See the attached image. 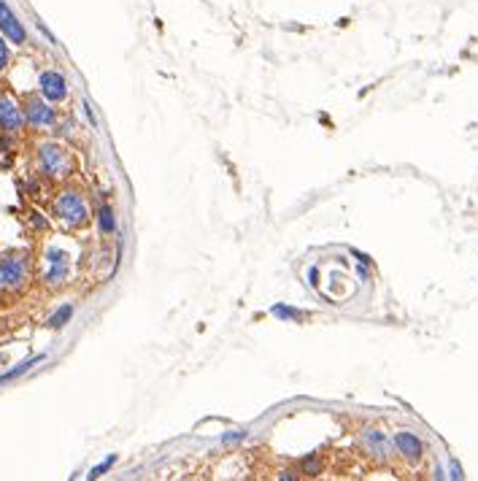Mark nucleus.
Wrapping results in <instances>:
<instances>
[{
	"label": "nucleus",
	"mask_w": 478,
	"mask_h": 481,
	"mask_svg": "<svg viewBox=\"0 0 478 481\" xmlns=\"http://www.w3.org/2000/svg\"><path fill=\"white\" fill-rule=\"evenodd\" d=\"M114 462H117V457H114V454H111V457H108V460H106V462H100V465H97V468H92V471H90V473H87V479H100V476H103V473H106V471H108V468H111V465H114Z\"/></svg>",
	"instance_id": "16"
},
{
	"label": "nucleus",
	"mask_w": 478,
	"mask_h": 481,
	"mask_svg": "<svg viewBox=\"0 0 478 481\" xmlns=\"http://www.w3.org/2000/svg\"><path fill=\"white\" fill-rule=\"evenodd\" d=\"M25 114L19 111V106L14 103V100H8V97H0V128L8 130V132H14V130H19L25 125Z\"/></svg>",
	"instance_id": "6"
},
{
	"label": "nucleus",
	"mask_w": 478,
	"mask_h": 481,
	"mask_svg": "<svg viewBox=\"0 0 478 481\" xmlns=\"http://www.w3.org/2000/svg\"><path fill=\"white\" fill-rule=\"evenodd\" d=\"M300 468H303L306 476H319V454H308V457H303Z\"/></svg>",
	"instance_id": "15"
},
{
	"label": "nucleus",
	"mask_w": 478,
	"mask_h": 481,
	"mask_svg": "<svg viewBox=\"0 0 478 481\" xmlns=\"http://www.w3.org/2000/svg\"><path fill=\"white\" fill-rule=\"evenodd\" d=\"M38 84H41V92H43V97H46L49 103H60V100H65V95H68L65 76L63 73H57V70H46V73H41Z\"/></svg>",
	"instance_id": "5"
},
{
	"label": "nucleus",
	"mask_w": 478,
	"mask_h": 481,
	"mask_svg": "<svg viewBox=\"0 0 478 481\" xmlns=\"http://www.w3.org/2000/svg\"><path fill=\"white\" fill-rule=\"evenodd\" d=\"M43 360V354H35V357H30V360H25V362H19L17 368H11V371H6L3 376H0V384H6V382H14V379H19L22 373H28L32 365H38Z\"/></svg>",
	"instance_id": "11"
},
{
	"label": "nucleus",
	"mask_w": 478,
	"mask_h": 481,
	"mask_svg": "<svg viewBox=\"0 0 478 481\" xmlns=\"http://www.w3.org/2000/svg\"><path fill=\"white\" fill-rule=\"evenodd\" d=\"M270 311H273V317H279V320H303V317H306L303 311L289 308V306H273Z\"/></svg>",
	"instance_id": "14"
},
{
	"label": "nucleus",
	"mask_w": 478,
	"mask_h": 481,
	"mask_svg": "<svg viewBox=\"0 0 478 481\" xmlns=\"http://www.w3.org/2000/svg\"><path fill=\"white\" fill-rule=\"evenodd\" d=\"M365 444L370 446V451L373 454H381V457H386L389 454V441H386V435H384L381 430H376V427H370V430H365Z\"/></svg>",
	"instance_id": "10"
},
{
	"label": "nucleus",
	"mask_w": 478,
	"mask_h": 481,
	"mask_svg": "<svg viewBox=\"0 0 478 481\" xmlns=\"http://www.w3.org/2000/svg\"><path fill=\"white\" fill-rule=\"evenodd\" d=\"M395 446H397V451H400L406 460H419L421 451H424V444L416 438L414 433H406V430L395 435Z\"/></svg>",
	"instance_id": "9"
},
{
	"label": "nucleus",
	"mask_w": 478,
	"mask_h": 481,
	"mask_svg": "<svg viewBox=\"0 0 478 481\" xmlns=\"http://www.w3.org/2000/svg\"><path fill=\"white\" fill-rule=\"evenodd\" d=\"M0 32L6 35V41H14V43H25L28 41L25 25L17 19V14L11 11V6L6 0H0Z\"/></svg>",
	"instance_id": "4"
},
{
	"label": "nucleus",
	"mask_w": 478,
	"mask_h": 481,
	"mask_svg": "<svg viewBox=\"0 0 478 481\" xmlns=\"http://www.w3.org/2000/svg\"><path fill=\"white\" fill-rule=\"evenodd\" d=\"M28 122L35 125V128H49V125H54V119H57V114H54V108L49 106V100H32L30 106H28Z\"/></svg>",
	"instance_id": "7"
},
{
	"label": "nucleus",
	"mask_w": 478,
	"mask_h": 481,
	"mask_svg": "<svg viewBox=\"0 0 478 481\" xmlns=\"http://www.w3.org/2000/svg\"><path fill=\"white\" fill-rule=\"evenodd\" d=\"M25 276H28L25 257L11 255L6 259H0V282H3V287H19L25 282Z\"/></svg>",
	"instance_id": "3"
},
{
	"label": "nucleus",
	"mask_w": 478,
	"mask_h": 481,
	"mask_svg": "<svg viewBox=\"0 0 478 481\" xmlns=\"http://www.w3.org/2000/svg\"><path fill=\"white\" fill-rule=\"evenodd\" d=\"M46 259H49L46 282H49V284H60L65 276H68V268H70L68 255H65L63 249H49V252H46Z\"/></svg>",
	"instance_id": "8"
},
{
	"label": "nucleus",
	"mask_w": 478,
	"mask_h": 481,
	"mask_svg": "<svg viewBox=\"0 0 478 481\" xmlns=\"http://www.w3.org/2000/svg\"><path fill=\"white\" fill-rule=\"evenodd\" d=\"M54 214L63 219L65 225L79 227L87 222V203H84V197L79 193L68 190V193H63L54 200Z\"/></svg>",
	"instance_id": "1"
},
{
	"label": "nucleus",
	"mask_w": 478,
	"mask_h": 481,
	"mask_svg": "<svg viewBox=\"0 0 478 481\" xmlns=\"http://www.w3.org/2000/svg\"><path fill=\"white\" fill-rule=\"evenodd\" d=\"M38 157H41V168H43L46 176H63V173H68V168H70L65 149H60L57 144H43L41 152H38Z\"/></svg>",
	"instance_id": "2"
},
{
	"label": "nucleus",
	"mask_w": 478,
	"mask_h": 481,
	"mask_svg": "<svg viewBox=\"0 0 478 481\" xmlns=\"http://www.w3.org/2000/svg\"><path fill=\"white\" fill-rule=\"evenodd\" d=\"M243 438H246V433H227V435H224V444L230 446V444H238V441H243Z\"/></svg>",
	"instance_id": "18"
},
{
	"label": "nucleus",
	"mask_w": 478,
	"mask_h": 481,
	"mask_svg": "<svg viewBox=\"0 0 478 481\" xmlns=\"http://www.w3.org/2000/svg\"><path fill=\"white\" fill-rule=\"evenodd\" d=\"M97 222H100V230H103V233H117V217H114L111 206H103V208L97 211Z\"/></svg>",
	"instance_id": "13"
},
{
	"label": "nucleus",
	"mask_w": 478,
	"mask_h": 481,
	"mask_svg": "<svg viewBox=\"0 0 478 481\" xmlns=\"http://www.w3.org/2000/svg\"><path fill=\"white\" fill-rule=\"evenodd\" d=\"M8 60H11V55H8V46H6V41L0 38V70L8 65Z\"/></svg>",
	"instance_id": "17"
},
{
	"label": "nucleus",
	"mask_w": 478,
	"mask_h": 481,
	"mask_svg": "<svg viewBox=\"0 0 478 481\" xmlns=\"http://www.w3.org/2000/svg\"><path fill=\"white\" fill-rule=\"evenodd\" d=\"M0 287H3V282H0Z\"/></svg>",
	"instance_id": "20"
},
{
	"label": "nucleus",
	"mask_w": 478,
	"mask_h": 481,
	"mask_svg": "<svg viewBox=\"0 0 478 481\" xmlns=\"http://www.w3.org/2000/svg\"><path fill=\"white\" fill-rule=\"evenodd\" d=\"M70 320H73V306H70V303H65V306H60V308L52 314L49 327H52V330H60V327H65Z\"/></svg>",
	"instance_id": "12"
},
{
	"label": "nucleus",
	"mask_w": 478,
	"mask_h": 481,
	"mask_svg": "<svg viewBox=\"0 0 478 481\" xmlns=\"http://www.w3.org/2000/svg\"><path fill=\"white\" fill-rule=\"evenodd\" d=\"M279 479H281V481H295V473H289V471H281V473H279Z\"/></svg>",
	"instance_id": "19"
}]
</instances>
